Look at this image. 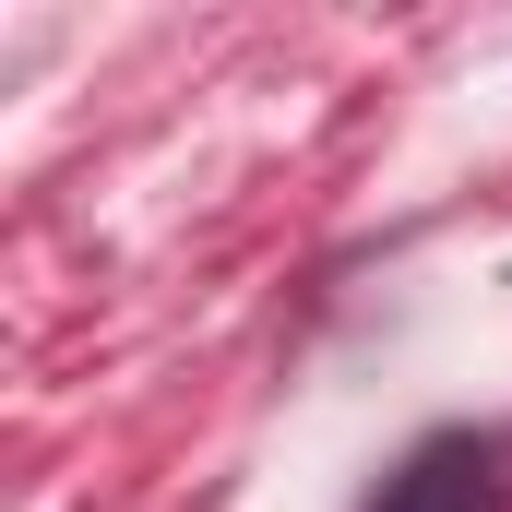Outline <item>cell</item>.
I'll list each match as a JSON object with an SVG mask.
<instances>
[{"label":"cell","mask_w":512,"mask_h":512,"mask_svg":"<svg viewBox=\"0 0 512 512\" xmlns=\"http://www.w3.org/2000/svg\"><path fill=\"white\" fill-rule=\"evenodd\" d=\"M501 501H512V453L477 441V429H429L370 489V512H501Z\"/></svg>","instance_id":"6da1fadb"}]
</instances>
